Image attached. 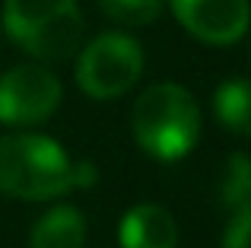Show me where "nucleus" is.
<instances>
[{"mask_svg": "<svg viewBox=\"0 0 251 248\" xmlns=\"http://www.w3.org/2000/svg\"><path fill=\"white\" fill-rule=\"evenodd\" d=\"M201 105L181 83H153L130 108V134L137 147L159 162L188 156L201 140Z\"/></svg>", "mask_w": 251, "mask_h": 248, "instance_id": "nucleus-1", "label": "nucleus"}, {"mask_svg": "<svg viewBox=\"0 0 251 248\" xmlns=\"http://www.w3.org/2000/svg\"><path fill=\"white\" fill-rule=\"evenodd\" d=\"M70 153L45 134H0V194L19 200H54L74 185Z\"/></svg>", "mask_w": 251, "mask_h": 248, "instance_id": "nucleus-2", "label": "nucleus"}, {"mask_svg": "<svg viewBox=\"0 0 251 248\" xmlns=\"http://www.w3.org/2000/svg\"><path fill=\"white\" fill-rule=\"evenodd\" d=\"M3 32L38 61L80 54L86 19L76 0H3Z\"/></svg>", "mask_w": 251, "mask_h": 248, "instance_id": "nucleus-3", "label": "nucleus"}, {"mask_svg": "<svg viewBox=\"0 0 251 248\" xmlns=\"http://www.w3.org/2000/svg\"><path fill=\"white\" fill-rule=\"evenodd\" d=\"M143 74V45L127 32H102L76 54V86L92 99H118Z\"/></svg>", "mask_w": 251, "mask_h": 248, "instance_id": "nucleus-4", "label": "nucleus"}, {"mask_svg": "<svg viewBox=\"0 0 251 248\" xmlns=\"http://www.w3.org/2000/svg\"><path fill=\"white\" fill-rule=\"evenodd\" d=\"M64 99V86L45 64H16L0 74V124L32 127L48 121Z\"/></svg>", "mask_w": 251, "mask_h": 248, "instance_id": "nucleus-5", "label": "nucleus"}, {"mask_svg": "<svg viewBox=\"0 0 251 248\" xmlns=\"http://www.w3.org/2000/svg\"><path fill=\"white\" fill-rule=\"evenodd\" d=\"M188 35L207 45H232L251 25V0H166Z\"/></svg>", "mask_w": 251, "mask_h": 248, "instance_id": "nucleus-6", "label": "nucleus"}, {"mask_svg": "<svg viewBox=\"0 0 251 248\" xmlns=\"http://www.w3.org/2000/svg\"><path fill=\"white\" fill-rule=\"evenodd\" d=\"M121 248H178V223L162 204H134L118 223Z\"/></svg>", "mask_w": 251, "mask_h": 248, "instance_id": "nucleus-7", "label": "nucleus"}, {"mask_svg": "<svg viewBox=\"0 0 251 248\" xmlns=\"http://www.w3.org/2000/svg\"><path fill=\"white\" fill-rule=\"evenodd\" d=\"M86 217L70 204H57L35 220L29 232V248H83Z\"/></svg>", "mask_w": 251, "mask_h": 248, "instance_id": "nucleus-8", "label": "nucleus"}, {"mask_svg": "<svg viewBox=\"0 0 251 248\" xmlns=\"http://www.w3.org/2000/svg\"><path fill=\"white\" fill-rule=\"evenodd\" d=\"M213 115L226 130L239 137H251V80L229 76L213 93Z\"/></svg>", "mask_w": 251, "mask_h": 248, "instance_id": "nucleus-9", "label": "nucleus"}, {"mask_svg": "<svg viewBox=\"0 0 251 248\" xmlns=\"http://www.w3.org/2000/svg\"><path fill=\"white\" fill-rule=\"evenodd\" d=\"M220 198L232 213L251 210V156L248 153H232L223 172Z\"/></svg>", "mask_w": 251, "mask_h": 248, "instance_id": "nucleus-10", "label": "nucleus"}, {"mask_svg": "<svg viewBox=\"0 0 251 248\" xmlns=\"http://www.w3.org/2000/svg\"><path fill=\"white\" fill-rule=\"evenodd\" d=\"M99 10L121 25H147L166 10V0H96Z\"/></svg>", "mask_w": 251, "mask_h": 248, "instance_id": "nucleus-11", "label": "nucleus"}, {"mask_svg": "<svg viewBox=\"0 0 251 248\" xmlns=\"http://www.w3.org/2000/svg\"><path fill=\"white\" fill-rule=\"evenodd\" d=\"M220 248H251V210L232 213L220 239Z\"/></svg>", "mask_w": 251, "mask_h": 248, "instance_id": "nucleus-12", "label": "nucleus"}]
</instances>
